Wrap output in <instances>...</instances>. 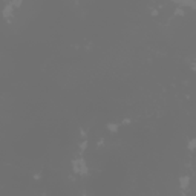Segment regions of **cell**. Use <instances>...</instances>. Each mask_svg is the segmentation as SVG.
<instances>
[{"label":"cell","instance_id":"2","mask_svg":"<svg viewBox=\"0 0 196 196\" xmlns=\"http://www.w3.org/2000/svg\"><path fill=\"white\" fill-rule=\"evenodd\" d=\"M120 126H121L120 123H109V124H107V129H109L112 133H117V132L120 130Z\"/></svg>","mask_w":196,"mask_h":196},{"label":"cell","instance_id":"3","mask_svg":"<svg viewBox=\"0 0 196 196\" xmlns=\"http://www.w3.org/2000/svg\"><path fill=\"white\" fill-rule=\"evenodd\" d=\"M12 12H14V5H12V3H8L6 8L3 9V15H5V17H9Z\"/></svg>","mask_w":196,"mask_h":196},{"label":"cell","instance_id":"4","mask_svg":"<svg viewBox=\"0 0 196 196\" xmlns=\"http://www.w3.org/2000/svg\"><path fill=\"white\" fill-rule=\"evenodd\" d=\"M179 182H181V189H187V187H189V182H190V178L189 176H182L179 179Z\"/></svg>","mask_w":196,"mask_h":196},{"label":"cell","instance_id":"5","mask_svg":"<svg viewBox=\"0 0 196 196\" xmlns=\"http://www.w3.org/2000/svg\"><path fill=\"white\" fill-rule=\"evenodd\" d=\"M195 144H196V141H195V139H190V142H189V149L193 150V149H195Z\"/></svg>","mask_w":196,"mask_h":196},{"label":"cell","instance_id":"1","mask_svg":"<svg viewBox=\"0 0 196 196\" xmlns=\"http://www.w3.org/2000/svg\"><path fill=\"white\" fill-rule=\"evenodd\" d=\"M72 170L78 175H87L89 172V167H87V163H86V159L84 158H77L72 161Z\"/></svg>","mask_w":196,"mask_h":196}]
</instances>
